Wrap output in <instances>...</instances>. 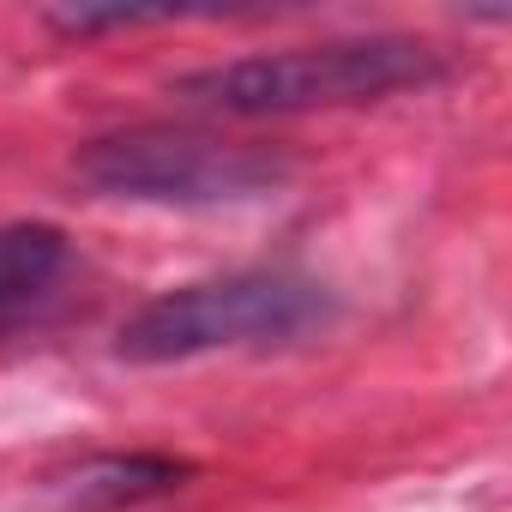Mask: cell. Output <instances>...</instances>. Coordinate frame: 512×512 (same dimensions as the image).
Here are the masks:
<instances>
[{"mask_svg":"<svg viewBox=\"0 0 512 512\" xmlns=\"http://www.w3.org/2000/svg\"><path fill=\"white\" fill-rule=\"evenodd\" d=\"M446 79V61L422 37H332L272 55H241L223 67H199L175 79V97L217 115H314V109H362L404 91H428Z\"/></svg>","mask_w":512,"mask_h":512,"instance_id":"cell-1","label":"cell"},{"mask_svg":"<svg viewBox=\"0 0 512 512\" xmlns=\"http://www.w3.org/2000/svg\"><path fill=\"white\" fill-rule=\"evenodd\" d=\"M332 320V296L290 272H229L151 296L115 338L121 362H193L217 350L296 344Z\"/></svg>","mask_w":512,"mask_h":512,"instance_id":"cell-2","label":"cell"},{"mask_svg":"<svg viewBox=\"0 0 512 512\" xmlns=\"http://www.w3.org/2000/svg\"><path fill=\"white\" fill-rule=\"evenodd\" d=\"M97 199L133 205H247L290 181V157L260 139H223L199 127H127L73 157Z\"/></svg>","mask_w":512,"mask_h":512,"instance_id":"cell-3","label":"cell"},{"mask_svg":"<svg viewBox=\"0 0 512 512\" xmlns=\"http://www.w3.org/2000/svg\"><path fill=\"white\" fill-rule=\"evenodd\" d=\"M193 476V464L169 458V452H103L91 464H79L73 476L55 482L61 512H121L157 494H175Z\"/></svg>","mask_w":512,"mask_h":512,"instance_id":"cell-4","label":"cell"},{"mask_svg":"<svg viewBox=\"0 0 512 512\" xmlns=\"http://www.w3.org/2000/svg\"><path fill=\"white\" fill-rule=\"evenodd\" d=\"M73 266V241L55 223H7L0 229V332L31 320Z\"/></svg>","mask_w":512,"mask_h":512,"instance_id":"cell-5","label":"cell"},{"mask_svg":"<svg viewBox=\"0 0 512 512\" xmlns=\"http://www.w3.org/2000/svg\"><path fill=\"white\" fill-rule=\"evenodd\" d=\"M61 37H103V31H133V25H157L169 13H139V7H115V13H43Z\"/></svg>","mask_w":512,"mask_h":512,"instance_id":"cell-6","label":"cell"}]
</instances>
